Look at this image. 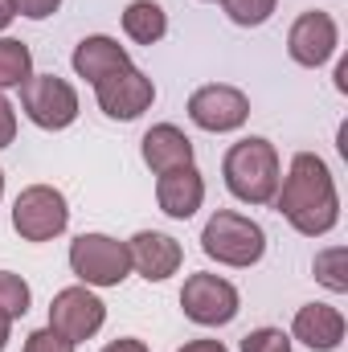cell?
I'll list each match as a JSON object with an SVG mask.
<instances>
[{
	"mask_svg": "<svg viewBox=\"0 0 348 352\" xmlns=\"http://www.w3.org/2000/svg\"><path fill=\"white\" fill-rule=\"evenodd\" d=\"M274 205L299 234H307V238L328 234L340 217V197H336L328 164L316 152H299L291 160V173L283 180V188L274 192Z\"/></svg>",
	"mask_w": 348,
	"mask_h": 352,
	"instance_id": "1",
	"label": "cell"
},
{
	"mask_svg": "<svg viewBox=\"0 0 348 352\" xmlns=\"http://www.w3.org/2000/svg\"><path fill=\"white\" fill-rule=\"evenodd\" d=\"M221 173H226L230 192H234L238 201H246V205H266V201H274L279 180H283V176H279V152H274V144L262 140V135L238 140V144L226 152Z\"/></svg>",
	"mask_w": 348,
	"mask_h": 352,
	"instance_id": "2",
	"label": "cell"
},
{
	"mask_svg": "<svg viewBox=\"0 0 348 352\" xmlns=\"http://www.w3.org/2000/svg\"><path fill=\"white\" fill-rule=\"evenodd\" d=\"M201 250L226 266H254L262 258V250H266V234H262L259 221L221 209V213H213L205 221Z\"/></svg>",
	"mask_w": 348,
	"mask_h": 352,
	"instance_id": "3",
	"label": "cell"
},
{
	"mask_svg": "<svg viewBox=\"0 0 348 352\" xmlns=\"http://www.w3.org/2000/svg\"><path fill=\"white\" fill-rule=\"evenodd\" d=\"M70 270L87 287H119L131 270L127 242H115L107 234H83L70 242Z\"/></svg>",
	"mask_w": 348,
	"mask_h": 352,
	"instance_id": "4",
	"label": "cell"
},
{
	"mask_svg": "<svg viewBox=\"0 0 348 352\" xmlns=\"http://www.w3.org/2000/svg\"><path fill=\"white\" fill-rule=\"evenodd\" d=\"M66 221H70L66 197L50 184H29L12 205V230L25 242H50L66 230Z\"/></svg>",
	"mask_w": 348,
	"mask_h": 352,
	"instance_id": "5",
	"label": "cell"
},
{
	"mask_svg": "<svg viewBox=\"0 0 348 352\" xmlns=\"http://www.w3.org/2000/svg\"><path fill=\"white\" fill-rule=\"evenodd\" d=\"M21 107L45 131H62L78 119V94L58 74H29L21 87Z\"/></svg>",
	"mask_w": 348,
	"mask_h": 352,
	"instance_id": "6",
	"label": "cell"
},
{
	"mask_svg": "<svg viewBox=\"0 0 348 352\" xmlns=\"http://www.w3.org/2000/svg\"><path fill=\"white\" fill-rule=\"evenodd\" d=\"M180 307L201 328H221L238 316V291L217 274H188L180 291Z\"/></svg>",
	"mask_w": 348,
	"mask_h": 352,
	"instance_id": "7",
	"label": "cell"
},
{
	"mask_svg": "<svg viewBox=\"0 0 348 352\" xmlns=\"http://www.w3.org/2000/svg\"><path fill=\"white\" fill-rule=\"evenodd\" d=\"M102 320H107V307H102V299L94 291H87V287H66L50 303V328L62 332L70 344L90 340L102 328Z\"/></svg>",
	"mask_w": 348,
	"mask_h": 352,
	"instance_id": "8",
	"label": "cell"
},
{
	"mask_svg": "<svg viewBox=\"0 0 348 352\" xmlns=\"http://www.w3.org/2000/svg\"><path fill=\"white\" fill-rule=\"evenodd\" d=\"M94 94H98V107H102L111 119H123V123H127V119H140V115L152 107L156 87H152V78H148L144 70L123 66V70L98 78V82H94Z\"/></svg>",
	"mask_w": 348,
	"mask_h": 352,
	"instance_id": "9",
	"label": "cell"
},
{
	"mask_svg": "<svg viewBox=\"0 0 348 352\" xmlns=\"http://www.w3.org/2000/svg\"><path fill=\"white\" fill-rule=\"evenodd\" d=\"M188 119L205 131H238L246 119H250V98L238 87H201L193 90L188 98Z\"/></svg>",
	"mask_w": 348,
	"mask_h": 352,
	"instance_id": "10",
	"label": "cell"
},
{
	"mask_svg": "<svg viewBox=\"0 0 348 352\" xmlns=\"http://www.w3.org/2000/svg\"><path fill=\"white\" fill-rule=\"evenodd\" d=\"M287 50H291V58L299 66H312V70L324 66L336 54V21L328 12H320V8L303 12L287 33Z\"/></svg>",
	"mask_w": 348,
	"mask_h": 352,
	"instance_id": "11",
	"label": "cell"
},
{
	"mask_svg": "<svg viewBox=\"0 0 348 352\" xmlns=\"http://www.w3.org/2000/svg\"><path fill=\"white\" fill-rule=\"evenodd\" d=\"M127 254H131V266L148 278V283H164L168 274L180 270V242L160 234V230H140L131 242H127Z\"/></svg>",
	"mask_w": 348,
	"mask_h": 352,
	"instance_id": "12",
	"label": "cell"
},
{
	"mask_svg": "<svg viewBox=\"0 0 348 352\" xmlns=\"http://www.w3.org/2000/svg\"><path fill=\"white\" fill-rule=\"evenodd\" d=\"M156 201H160V209H164L168 217L184 221V217H193V213L201 209V201H205V180H201V173H197L193 164L173 168V173H160V180H156Z\"/></svg>",
	"mask_w": 348,
	"mask_h": 352,
	"instance_id": "13",
	"label": "cell"
},
{
	"mask_svg": "<svg viewBox=\"0 0 348 352\" xmlns=\"http://www.w3.org/2000/svg\"><path fill=\"white\" fill-rule=\"evenodd\" d=\"M291 332H295V340H303L307 349L332 352V349H340V340H345V316H340L336 307H328V303H307V307L295 311Z\"/></svg>",
	"mask_w": 348,
	"mask_h": 352,
	"instance_id": "14",
	"label": "cell"
},
{
	"mask_svg": "<svg viewBox=\"0 0 348 352\" xmlns=\"http://www.w3.org/2000/svg\"><path fill=\"white\" fill-rule=\"evenodd\" d=\"M144 164L156 176L193 164V140H188L180 127H173V123H156V127L144 135Z\"/></svg>",
	"mask_w": 348,
	"mask_h": 352,
	"instance_id": "15",
	"label": "cell"
},
{
	"mask_svg": "<svg viewBox=\"0 0 348 352\" xmlns=\"http://www.w3.org/2000/svg\"><path fill=\"white\" fill-rule=\"evenodd\" d=\"M123 66H131V58H127V50L115 37H102V33L98 37H83L78 50H74V70L87 82H98V78H107V74H115Z\"/></svg>",
	"mask_w": 348,
	"mask_h": 352,
	"instance_id": "16",
	"label": "cell"
},
{
	"mask_svg": "<svg viewBox=\"0 0 348 352\" xmlns=\"http://www.w3.org/2000/svg\"><path fill=\"white\" fill-rule=\"evenodd\" d=\"M123 33L140 45H156L168 33V16L156 0H131L127 12H123Z\"/></svg>",
	"mask_w": 348,
	"mask_h": 352,
	"instance_id": "17",
	"label": "cell"
},
{
	"mask_svg": "<svg viewBox=\"0 0 348 352\" xmlns=\"http://www.w3.org/2000/svg\"><path fill=\"white\" fill-rule=\"evenodd\" d=\"M33 74V54L25 41L0 37V90L8 87H25V78Z\"/></svg>",
	"mask_w": 348,
	"mask_h": 352,
	"instance_id": "18",
	"label": "cell"
},
{
	"mask_svg": "<svg viewBox=\"0 0 348 352\" xmlns=\"http://www.w3.org/2000/svg\"><path fill=\"white\" fill-rule=\"evenodd\" d=\"M29 283L21 278V274H12V270H0V311L8 316V320H21L25 311H29Z\"/></svg>",
	"mask_w": 348,
	"mask_h": 352,
	"instance_id": "19",
	"label": "cell"
},
{
	"mask_svg": "<svg viewBox=\"0 0 348 352\" xmlns=\"http://www.w3.org/2000/svg\"><path fill=\"white\" fill-rule=\"evenodd\" d=\"M316 278L328 287V291H348V274H345V250L340 246H332V250H324V254H316Z\"/></svg>",
	"mask_w": 348,
	"mask_h": 352,
	"instance_id": "20",
	"label": "cell"
},
{
	"mask_svg": "<svg viewBox=\"0 0 348 352\" xmlns=\"http://www.w3.org/2000/svg\"><path fill=\"white\" fill-rule=\"evenodd\" d=\"M221 4H226V12H230V21H234V25L254 29V25H262V21L274 12V4H279V0H221Z\"/></svg>",
	"mask_w": 348,
	"mask_h": 352,
	"instance_id": "21",
	"label": "cell"
},
{
	"mask_svg": "<svg viewBox=\"0 0 348 352\" xmlns=\"http://www.w3.org/2000/svg\"><path fill=\"white\" fill-rule=\"evenodd\" d=\"M242 352H291V340L279 328H259L242 340Z\"/></svg>",
	"mask_w": 348,
	"mask_h": 352,
	"instance_id": "22",
	"label": "cell"
},
{
	"mask_svg": "<svg viewBox=\"0 0 348 352\" xmlns=\"http://www.w3.org/2000/svg\"><path fill=\"white\" fill-rule=\"evenodd\" d=\"M25 352H74V344H70L62 332H54V328H37V332L25 340Z\"/></svg>",
	"mask_w": 348,
	"mask_h": 352,
	"instance_id": "23",
	"label": "cell"
},
{
	"mask_svg": "<svg viewBox=\"0 0 348 352\" xmlns=\"http://www.w3.org/2000/svg\"><path fill=\"white\" fill-rule=\"evenodd\" d=\"M58 4H62V0H12V8H17L21 16H29V21H45V16H54Z\"/></svg>",
	"mask_w": 348,
	"mask_h": 352,
	"instance_id": "24",
	"label": "cell"
},
{
	"mask_svg": "<svg viewBox=\"0 0 348 352\" xmlns=\"http://www.w3.org/2000/svg\"><path fill=\"white\" fill-rule=\"evenodd\" d=\"M17 135V115H12V102L0 94V148H8Z\"/></svg>",
	"mask_w": 348,
	"mask_h": 352,
	"instance_id": "25",
	"label": "cell"
},
{
	"mask_svg": "<svg viewBox=\"0 0 348 352\" xmlns=\"http://www.w3.org/2000/svg\"><path fill=\"white\" fill-rule=\"evenodd\" d=\"M102 352H148V344H144V340H131V336H123V340H111Z\"/></svg>",
	"mask_w": 348,
	"mask_h": 352,
	"instance_id": "26",
	"label": "cell"
},
{
	"mask_svg": "<svg viewBox=\"0 0 348 352\" xmlns=\"http://www.w3.org/2000/svg\"><path fill=\"white\" fill-rule=\"evenodd\" d=\"M180 352H226V344L221 340H188Z\"/></svg>",
	"mask_w": 348,
	"mask_h": 352,
	"instance_id": "27",
	"label": "cell"
},
{
	"mask_svg": "<svg viewBox=\"0 0 348 352\" xmlns=\"http://www.w3.org/2000/svg\"><path fill=\"white\" fill-rule=\"evenodd\" d=\"M17 16V8H12V0H0V29H8V21Z\"/></svg>",
	"mask_w": 348,
	"mask_h": 352,
	"instance_id": "28",
	"label": "cell"
},
{
	"mask_svg": "<svg viewBox=\"0 0 348 352\" xmlns=\"http://www.w3.org/2000/svg\"><path fill=\"white\" fill-rule=\"evenodd\" d=\"M8 332H12V320L0 311V352H4V344H8Z\"/></svg>",
	"mask_w": 348,
	"mask_h": 352,
	"instance_id": "29",
	"label": "cell"
},
{
	"mask_svg": "<svg viewBox=\"0 0 348 352\" xmlns=\"http://www.w3.org/2000/svg\"><path fill=\"white\" fill-rule=\"evenodd\" d=\"M336 87L348 90V62H340V66H336Z\"/></svg>",
	"mask_w": 348,
	"mask_h": 352,
	"instance_id": "30",
	"label": "cell"
},
{
	"mask_svg": "<svg viewBox=\"0 0 348 352\" xmlns=\"http://www.w3.org/2000/svg\"><path fill=\"white\" fill-rule=\"evenodd\" d=\"M0 197H4V173H0Z\"/></svg>",
	"mask_w": 348,
	"mask_h": 352,
	"instance_id": "31",
	"label": "cell"
}]
</instances>
